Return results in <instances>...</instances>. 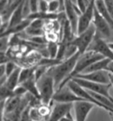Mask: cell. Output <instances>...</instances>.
I'll return each instance as SVG.
<instances>
[{"instance_id": "obj_36", "label": "cell", "mask_w": 113, "mask_h": 121, "mask_svg": "<svg viewBox=\"0 0 113 121\" xmlns=\"http://www.w3.org/2000/svg\"><path fill=\"white\" fill-rule=\"evenodd\" d=\"M2 121H12V120H10L9 118H2Z\"/></svg>"}, {"instance_id": "obj_1", "label": "cell", "mask_w": 113, "mask_h": 121, "mask_svg": "<svg viewBox=\"0 0 113 121\" xmlns=\"http://www.w3.org/2000/svg\"><path fill=\"white\" fill-rule=\"evenodd\" d=\"M80 54L81 53L78 52V53L75 54L74 56H73L70 58H67L65 60H63L60 64L50 68L49 73L51 74L52 77L54 78L55 85H56V88H58L60 84L64 81H65L68 78V76L71 74V73L73 72V68L75 66L77 60L80 57Z\"/></svg>"}, {"instance_id": "obj_31", "label": "cell", "mask_w": 113, "mask_h": 121, "mask_svg": "<svg viewBox=\"0 0 113 121\" xmlns=\"http://www.w3.org/2000/svg\"><path fill=\"white\" fill-rule=\"evenodd\" d=\"M104 1H105L107 8H108V10H109L110 15L113 19V0H104Z\"/></svg>"}, {"instance_id": "obj_30", "label": "cell", "mask_w": 113, "mask_h": 121, "mask_svg": "<svg viewBox=\"0 0 113 121\" xmlns=\"http://www.w3.org/2000/svg\"><path fill=\"white\" fill-rule=\"evenodd\" d=\"M29 108H30V106H28V107L23 111V113H22V115H21V118H20V121H33L32 119H31V118H30V116H29Z\"/></svg>"}, {"instance_id": "obj_21", "label": "cell", "mask_w": 113, "mask_h": 121, "mask_svg": "<svg viewBox=\"0 0 113 121\" xmlns=\"http://www.w3.org/2000/svg\"><path fill=\"white\" fill-rule=\"evenodd\" d=\"M0 95H1V101H3V100H7L12 96H14V92L6 86L3 85L0 86Z\"/></svg>"}, {"instance_id": "obj_6", "label": "cell", "mask_w": 113, "mask_h": 121, "mask_svg": "<svg viewBox=\"0 0 113 121\" xmlns=\"http://www.w3.org/2000/svg\"><path fill=\"white\" fill-rule=\"evenodd\" d=\"M96 11V4L95 0H91L90 3L87 7V9L84 11L79 17V22H78V30H77V35L83 33L88 27L93 24V19Z\"/></svg>"}, {"instance_id": "obj_22", "label": "cell", "mask_w": 113, "mask_h": 121, "mask_svg": "<svg viewBox=\"0 0 113 121\" xmlns=\"http://www.w3.org/2000/svg\"><path fill=\"white\" fill-rule=\"evenodd\" d=\"M38 111H39V112L41 113V115L43 116V118L46 120L47 118H49V116L50 115V113H51L52 109H51L50 104H43L38 107Z\"/></svg>"}, {"instance_id": "obj_9", "label": "cell", "mask_w": 113, "mask_h": 121, "mask_svg": "<svg viewBox=\"0 0 113 121\" xmlns=\"http://www.w3.org/2000/svg\"><path fill=\"white\" fill-rule=\"evenodd\" d=\"M65 13L66 15V18L69 23H70L73 32L75 35H77V30H78V22H79V17L81 14L80 11L77 7L75 4L71 2L70 0L65 1Z\"/></svg>"}, {"instance_id": "obj_35", "label": "cell", "mask_w": 113, "mask_h": 121, "mask_svg": "<svg viewBox=\"0 0 113 121\" xmlns=\"http://www.w3.org/2000/svg\"><path fill=\"white\" fill-rule=\"evenodd\" d=\"M110 84L113 87V74L110 73Z\"/></svg>"}, {"instance_id": "obj_26", "label": "cell", "mask_w": 113, "mask_h": 121, "mask_svg": "<svg viewBox=\"0 0 113 121\" xmlns=\"http://www.w3.org/2000/svg\"><path fill=\"white\" fill-rule=\"evenodd\" d=\"M18 67H19V66H18L14 62H13V61H9V62H7L6 64H5V70H6V76L7 77L13 73L14 71L16 70Z\"/></svg>"}, {"instance_id": "obj_33", "label": "cell", "mask_w": 113, "mask_h": 121, "mask_svg": "<svg viewBox=\"0 0 113 121\" xmlns=\"http://www.w3.org/2000/svg\"><path fill=\"white\" fill-rule=\"evenodd\" d=\"M60 121H76V120H75V119L72 117V114H71V113H69V114H67L65 118H62Z\"/></svg>"}, {"instance_id": "obj_2", "label": "cell", "mask_w": 113, "mask_h": 121, "mask_svg": "<svg viewBox=\"0 0 113 121\" xmlns=\"http://www.w3.org/2000/svg\"><path fill=\"white\" fill-rule=\"evenodd\" d=\"M103 58H104V57H103L102 55H100V54L96 53V52H95V51H86L85 53L80 54V57L78 58L77 63H76V65H75L74 68H73V72L71 73V74L68 76V78H67L66 80L64 81L63 82L60 84L58 88H61V87H63L64 86H65L68 81H70L71 80H73V78H75L77 75L82 73L89 65H91L93 63L100 60V59H103ZM58 88H57V89H58Z\"/></svg>"}, {"instance_id": "obj_20", "label": "cell", "mask_w": 113, "mask_h": 121, "mask_svg": "<svg viewBox=\"0 0 113 121\" xmlns=\"http://www.w3.org/2000/svg\"><path fill=\"white\" fill-rule=\"evenodd\" d=\"M59 49V43L56 42H48L46 50L48 51V57L52 59H56Z\"/></svg>"}, {"instance_id": "obj_10", "label": "cell", "mask_w": 113, "mask_h": 121, "mask_svg": "<svg viewBox=\"0 0 113 121\" xmlns=\"http://www.w3.org/2000/svg\"><path fill=\"white\" fill-rule=\"evenodd\" d=\"M73 108V104L56 103L52 108L51 113L45 121H60L67 114L71 113V110Z\"/></svg>"}, {"instance_id": "obj_39", "label": "cell", "mask_w": 113, "mask_h": 121, "mask_svg": "<svg viewBox=\"0 0 113 121\" xmlns=\"http://www.w3.org/2000/svg\"><path fill=\"white\" fill-rule=\"evenodd\" d=\"M71 2H73V4H76V0H70Z\"/></svg>"}, {"instance_id": "obj_11", "label": "cell", "mask_w": 113, "mask_h": 121, "mask_svg": "<svg viewBox=\"0 0 113 121\" xmlns=\"http://www.w3.org/2000/svg\"><path fill=\"white\" fill-rule=\"evenodd\" d=\"M96 104L87 101H80L73 104V110L75 112V120L86 121L90 111L93 110Z\"/></svg>"}, {"instance_id": "obj_12", "label": "cell", "mask_w": 113, "mask_h": 121, "mask_svg": "<svg viewBox=\"0 0 113 121\" xmlns=\"http://www.w3.org/2000/svg\"><path fill=\"white\" fill-rule=\"evenodd\" d=\"M93 25L96 29V34L99 35L100 36L103 38V37H109L110 35V31L112 28L110 27V24L107 22L106 20L97 12L96 9L95 11Z\"/></svg>"}, {"instance_id": "obj_25", "label": "cell", "mask_w": 113, "mask_h": 121, "mask_svg": "<svg viewBox=\"0 0 113 121\" xmlns=\"http://www.w3.org/2000/svg\"><path fill=\"white\" fill-rule=\"evenodd\" d=\"M8 44H9V37H8V35H1L0 51L1 52H7Z\"/></svg>"}, {"instance_id": "obj_15", "label": "cell", "mask_w": 113, "mask_h": 121, "mask_svg": "<svg viewBox=\"0 0 113 121\" xmlns=\"http://www.w3.org/2000/svg\"><path fill=\"white\" fill-rule=\"evenodd\" d=\"M95 4H96V9L97 10V12L106 20L107 22L110 24V27L113 29V19L107 8L105 1L104 0H95Z\"/></svg>"}, {"instance_id": "obj_32", "label": "cell", "mask_w": 113, "mask_h": 121, "mask_svg": "<svg viewBox=\"0 0 113 121\" xmlns=\"http://www.w3.org/2000/svg\"><path fill=\"white\" fill-rule=\"evenodd\" d=\"M10 3V0H0V11L3 12Z\"/></svg>"}, {"instance_id": "obj_27", "label": "cell", "mask_w": 113, "mask_h": 121, "mask_svg": "<svg viewBox=\"0 0 113 121\" xmlns=\"http://www.w3.org/2000/svg\"><path fill=\"white\" fill-rule=\"evenodd\" d=\"M13 92H14V95H16V96H20V97H22V96H24V95H26L28 93L27 89H26L22 85H20V84L14 89Z\"/></svg>"}, {"instance_id": "obj_18", "label": "cell", "mask_w": 113, "mask_h": 121, "mask_svg": "<svg viewBox=\"0 0 113 121\" xmlns=\"http://www.w3.org/2000/svg\"><path fill=\"white\" fill-rule=\"evenodd\" d=\"M20 85H22L27 89L28 93H30L31 95H35V96H36L38 98H41L40 93H39V90H38V87H37V81L35 77H33L29 79V80H27V81H24L22 83H20Z\"/></svg>"}, {"instance_id": "obj_24", "label": "cell", "mask_w": 113, "mask_h": 121, "mask_svg": "<svg viewBox=\"0 0 113 121\" xmlns=\"http://www.w3.org/2000/svg\"><path fill=\"white\" fill-rule=\"evenodd\" d=\"M61 12V4L59 0H50L49 3V13H58Z\"/></svg>"}, {"instance_id": "obj_7", "label": "cell", "mask_w": 113, "mask_h": 121, "mask_svg": "<svg viewBox=\"0 0 113 121\" xmlns=\"http://www.w3.org/2000/svg\"><path fill=\"white\" fill-rule=\"evenodd\" d=\"M87 51H95V52L102 55L103 57L113 60V51L110 49L109 43H106L103 37L100 36L98 34L96 35V36L94 38L92 43L90 44Z\"/></svg>"}, {"instance_id": "obj_29", "label": "cell", "mask_w": 113, "mask_h": 121, "mask_svg": "<svg viewBox=\"0 0 113 121\" xmlns=\"http://www.w3.org/2000/svg\"><path fill=\"white\" fill-rule=\"evenodd\" d=\"M39 1L40 0H28L31 13L38 12V9H39Z\"/></svg>"}, {"instance_id": "obj_28", "label": "cell", "mask_w": 113, "mask_h": 121, "mask_svg": "<svg viewBox=\"0 0 113 121\" xmlns=\"http://www.w3.org/2000/svg\"><path fill=\"white\" fill-rule=\"evenodd\" d=\"M49 3L50 0H40L38 12H43V13L49 12Z\"/></svg>"}, {"instance_id": "obj_4", "label": "cell", "mask_w": 113, "mask_h": 121, "mask_svg": "<svg viewBox=\"0 0 113 121\" xmlns=\"http://www.w3.org/2000/svg\"><path fill=\"white\" fill-rule=\"evenodd\" d=\"M96 29L95 26L92 24L86 31L76 35L72 43L78 48V51L80 53L83 54L86 51H87L90 44L92 43L94 38L96 36Z\"/></svg>"}, {"instance_id": "obj_23", "label": "cell", "mask_w": 113, "mask_h": 121, "mask_svg": "<svg viewBox=\"0 0 113 121\" xmlns=\"http://www.w3.org/2000/svg\"><path fill=\"white\" fill-rule=\"evenodd\" d=\"M29 116L33 121H45V119L43 118V116L38 111V108L36 107L29 108Z\"/></svg>"}, {"instance_id": "obj_3", "label": "cell", "mask_w": 113, "mask_h": 121, "mask_svg": "<svg viewBox=\"0 0 113 121\" xmlns=\"http://www.w3.org/2000/svg\"><path fill=\"white\" fill-rule=\"evenodd\" d=\"M37 87L40 93V96L43 104H50L53 101V96L56 91H55V81L51 74L46 73L44 76L37 81Z\"/></svg>"}, {"instance_id": "obj_8", "label": "cell", "mask_w": 113, "mask_h": 121, "mask_svg": "<svg viewBox=\"0 0 113 121\" xmlns=\"http://www.w3.org/2000/svg\"><path fill=\"white\" fill-rule=\"evenodd\" d=\"M85 101L83 98L78 96L73 91H72L66 85L61 88H58L53 96V102L65 103V104H74L76 102Z\"/></svg>"}, {"instance_id": "obj_37", "label": "cell", "mask_w": 113, "mask_h": 121, "mask_svg": "<svg viewBox=\"0 0 113 121\" xmlns=\"http://www.w3.org/2000/svg\"><path fill=\"white\" fill-rule=\"evenodd\" d=\"M109 45H110V49L113 51V43H109Z\"/></svg>"}, {"instance_id": "obj_14", "label": "cell", "mask_w": 113, "mask_h": 121, "mask_svg": "<svg viewBox=\"0 0 113 121\" xmlns=\"http://www.w3.org/2000/svg\"><path fill=\"white\" fill-rule=\"evenodd\" d=\"M44 24H45V21L41 20H31L29 26L25 31L28 35H31L32 37L42 36V35L43 34V29H44Z\"/></svg>"}, {"instance_id": "obj_16", "label": "cell", "mask_w": 113, "mask_h": 121, "mask_svg": "<svg viewBox=\"0 0 113 121\" xmlns=\"http://www.w3.org/2000/svg\"><path fill=\"white\" fill-rule=\"evenodd\" d=\"M110 61H111L110 59L106 58V57H104V58H103V59H100V60L93 63L91 65H89L86 70L84 71L82 73H94V72L106 70L107 66H108V65L110 64Z\"/></svg>"}, {"instance_id": "obj_38", "label": "cell", "mask_w": 113, "mask_h": 121, "mask_svg": "<svg viewBox=\"0 0 113 121\" xmlns=\"http://www.w3.org/2000/svg\"><path fill=\"white\" fill-rule=\"evenodd\" d=\"M109 113H110V117L111 118V120L113 121V112H109Z\"/></svg>"}, {"instance_id": "obj_34", "label": "cell", "mask_w": 113, "mask_h": 121, "mask_svg": "<svg viewBox=\"0 0 113 121\" xmlns=\"http://www.w3.org/2000/svg\"><path fill=\"white\" fill-rule=\"evenodd\" d=\"M106 71H108L110 73L113 74V60H111L110 62V64L108 65V66H107V69Z\"/></svg>"}, {"instance_id": "obj_17", "label": "cell", "mask_w": 113, "mask_h": 121, "mask_svg": "<svg viewBox=\"0 0 113 121\" xmlns=\"http://www.w3.org/2000/svg\"><path fill=\"white\" fill-rule=\"evenodd\" d=\"M20 71H21V67L19 66L13 73L11 74V75H9L7 77L6 82H5L4 86H6L7 87H9L12 90H14L19 86V84H20Z\"/></svg>"}, {"instance_id": "obj_13", "label": "cell", "mask_w": 113, "mask_h": 121, "mask_svg": "<svg viewBox=\"0 0 113 121\" xmlns=\"http://www.w3.org/2000/svg\"><path fill=\"white\" fill-rule=\"evenodd\" d=\"M75 78H80V79H83L86 81L102 83V84H110V73L106 70L94 72V73H81L77 75Z\"/></svg>"}, {"instance_id": "obj_19", "label": "cell", "mask_w": 113, "mask_h": 121, "mask_svg": "<svg viewBox=\"0 0 113 121\" xmlns=\"http://www.w3.org/2000/svg\"><path fill=\"white\" fill-rule=\"evenodd\" d=\"M35 67L27 66V67L21 68L20 75V84L31 78L35 77Z\"/></svg>"}, {"instance_id": "obj_5", "label": "cell", "mask_w": 113, "mask_h": 121, "mask_svg": "<svg viewBox=\"0 0 113 121\" xmlns=\"http://www.w3.org/2000/svg\"><path fill=\"white\" fill-rule=\"evenodd\" d=\"M73 81L76 83L80 85L82 87H84L85 89L96 94L102 95L106 96L107 98H109L110 100L113 102V97L111 96V95L110 93V87H112L111 84H102V83H96V82H93V81H88L83 79H80V78H73Z\"/></svg>"}]
</instances>
